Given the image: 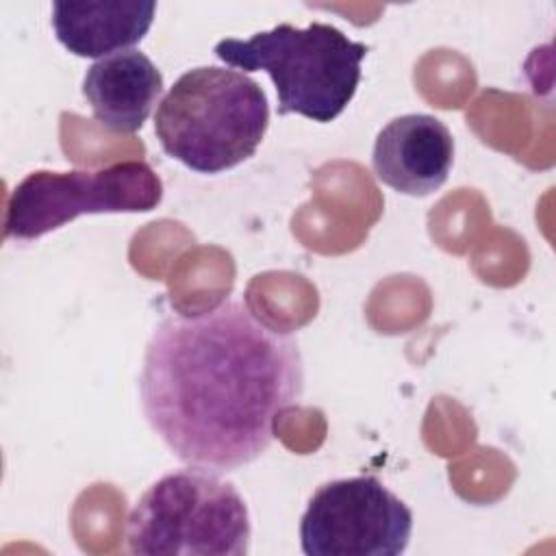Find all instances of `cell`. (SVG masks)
<instances>
[{"instance_id":"5b68a950","label":"cell","mask_w":556,"mask_h":556,"mask_svg":"<svg viewBox=\"0 0 556 556\" xmlns=\"http://www.w3.org/2000/svg\"><path fill=\"white\" fill-rule=\"evenodd\" d=\"M161 200L163 182L146 161H122L93 172L37 169L9 198L4 239H39L85 213H146Z\"/></svg>"},{"instance_id":"8992f818","label":"cell","mask_w":556,"mask_h":556,"mask_svg":"<svg viewBox=\"0 0 556 556\" xmlns=\"http://www.w3.org/2000/svg\"><path fill=\"white\" fill-rule=\"evenodd\" d=\"M410 532V508L376 476L321 484L300 521L306 556H397Z\"/></svg>"},{"instance_id":"7a4b0ae2","label":"cell","mask_w":556,"mask_h":556,"mask_svg":"<svg viewBox=\"0 0 556 556\" xmlns=\"http://www.w3.org/2000/svg\"><path fill=\"white\" fill-rule=\"evenodd\" d=\"M267 126L263 87L241 70L217 65L185 72L154 115L163 152L200 174H219L250 159Z\"/></svg>"},{"instance_id":"9c48e42d","label":"cell","mask_w":556,"mask_h":556,"mask_svg":"<svg viewBox=\"0 0 556 556\" xmlns=\"http://www.w3.org/2000/svg\"><path fill=\"white\" fill-rule=\"evenodd\" d=\"M156 13V2H52V28L59 43L85 59H104L139 43Z\"/></svg>"},{"instance_id":"277c9868","label":"cell","mask_w":556,"mask_h":556,"mask_svg":"<svg viewBox=\"0 0 556 556\" xmlns=\"http://www.w3.org/2000/svg\"><path fill=\"white\" fill-rule=\"evenodd\" d=\"M250 534L241 493L219 473L200 467L156 480L126 523L128 549L139 556H243Z\"/></svg>"},{"instance_id":"6da1fadb","label":"cell","mask_w":556,"mask_h":556,"mask_svg":"<svg viewBox=\"0 0 556 556\" xmlns=\"http://www.w3.org/2000/svg\"><path fill=\"white\" fill-rule=\"evenodd\" d=\"M302 391L298 341L241 300L195 315L174 313L146 343L143 417L189 467L226 473L263 456L276 417Z\"/></svg>"},{"instance_id":"3957f363","label":"cell","mask_w":556,"mask_h":556,"mask_svg":"<svg viewBox=\"0 0 556 556\" xmlns=\"http://www.w3.org/2000/svg\"><path fill=\"white\" fill-rule=\"evenodd\" d=\"M369 48L337 26L282 22L250 39H222L215 56L243 72L263 70L278 93V115L298 113L326 124L352 102Z\"/></svg>"},{"instance_id":"52a82bcc","label":"cell","mask_w":556,"mask_h":556,"mask_svg":"<svg viewBox=\"0 0 556 556\" xmlns=\"http://www.w3.org/2000/svg\"><path fill=\"white\" fill-rule=\"evenodd\" d=\"M454 137L434 115L408 113L391 119L376 137L371 167L380 182L404 195H428L450 176Z\"/></svg>"},{"instance_id":"ba28073f","label":"cell","mask_w":556,"mask_h":556,"mask_svg":"<svg viewBox=\"0 0 556 556\" xmlns=\"http://www.w3.org/2000/svg\"><path fill=\"white\" fill-rule=\"evenodd\" d=\"M163 93V74L150 56L130 48L98 59L85 74L83 96L98 124L113 132H137Z\"/></svg>"}]
</instances>
